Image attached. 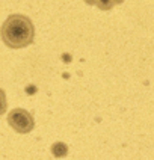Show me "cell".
I'll return each instance as SVG.
<instances>
[{"instance_id": "1", "label": "cell", "mask_w": 154, "mask_h": 160, "mask_svg": "<svg viewBox=\"0 0 154 160\" xmlns=\"http://www.w3.org/2000/svg\"><path fill=\"white\" fill-rule=\"evenodd\" d=\"M3 44L9 48H24L33 42L35 27L30 18L21 14L9 15L0 29Z\"/></svg>"}, {"instance_id": "2", "label": "cell", "mask_w": 154, "mask_h": 160, "mask_svg": "<svg viewBox=\"0 0 154 160\" xmlns=\"http://www.w3.org/2000/svg\"><path fill=\"white\" fill-rule=\"evenodd\" d=\"M8 124L12 130H15L20 134L30 133L35 127V119L30 112L26 109H12L8 115Z\"/></svg>"}, {"instance_id": "3", "label": "cell", "mask_w": 154, "mask_h": 160, "mask_svg": "<svg viewBox=\"0 0 154 160\" xmlns=\"http://www.w3.org/2000/svg\"><path fill=\"white\" fill-rule=\"evenodd\" d=\"M52 154L57 159H62L68 154V145L63 142H54L52 145Z\"/></svg>"}, {"instance_id": "4", "label": "cell", "mask_w": 154, "mask_h": 160, "mask_svg": "<svg viewBox=\"0 0 154 160\" xmlns=\"http://www.w3.org/2000/svg\"><path fill=\"white\" fill-rule=\"evenodd\" d=\"M115 5H117V3H115V0H98L97 8H100L101 11H110Z\"/></svg>"}, {"instance_id": "5", "label": "cell", "mask_w": 154, "mask_h": 160, "mask_svg": "<svg viewBox=\"0 0 154 160\" xmlns=\"http://www.w3.org/2000/svg\"><path fill=\"white\" fill-rule=\"evenodd\" d=\"M8 109V101H6V92L0 88V115H3Z\"/></svg>"}, {"instance_id": "6", "label": "cell", "mask_w": 154, "mask_h": 160, "mask_svg": "<svg viewBox=\"0 0 154 160\" xmlns=\"http://www.w3.org/2000/svg\"><path fill=\"white\" fill-rule=\"evenodd\" d=\"M85 2H86L88 5H95V6H97V3H98V0H85Z\"/></svg>"}, {"instance_id": "7", "label": "cell", "mask_w": 154, "mask_h": 160, "mask_svg": "<svg viewBox=\"0 0 154 160\" xmlns=\"http://www.w3.org/2000/svg\"><path fill=\"white\" fill-rule=\"evenodd\" d=\"M122 2H124V0H115V3H117V5L118 3H122Z\"/></svg>"}]
</instances>
